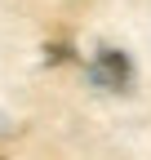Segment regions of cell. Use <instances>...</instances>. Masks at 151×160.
Listing matches in <instances>:
<instances>
[{
    "mask_svg": "<svg viewBox=\"0 0 151 160\" xmlns=\"http://www.w3.org/2000/svg\"><path fill=\"white\" fill-rule=\"evenodd\" d=\"M89 76H93V85H98V89H129L134 67H129V58H124L120 49H102L98 58H93Z\"/></svg>",
    "mask_w": 151,
    "mask_h": 160,
    "instance_id": "obj_1",
    "label": "cell"
}]
</instances>
